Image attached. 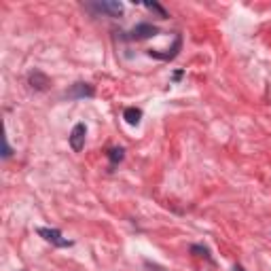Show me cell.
Wrapping results in <instances>:
<instances>
[{
    "label": "cell",
    "mask_w": 271,
    "mask_h": 271,
    "mask_svg": "<svg viewBox=\"0 0 271 271\" xmlns=\"http://www.w3.org/2000/svg\"><path fill=\"white\" fill-rule=\"evenodd\" d=\"M83 7L87 11H92L94 15H106V17H121L125 7L123 3H119V0H94V3H83Z\"/></svg>",
    "instance_id": "6da1fadb"
},
{
    "label": "cell",
    "mask_w": 271,
    "mask_h": 271,
    "mask_svg": "<svg viewBox=\"0 0 271 271\" xmlns=\"http://www.w3.org/2000/svg\"><path fill=\"white\" fill-rule=\"evenodd\" d=\"M159 32H161L159 26L150 24V22H142V24H136L129 32H121V38L123 41H146V38L157 36Z\"/></svg>",
    "instance_id": "7a4b0ae2"
},
{
    "label": "cell",
    "mask_w": 271,
    "mask_h": 271,
    "mask_svg": "<svg viewBox=\"0 0 271 271\" xmlns=\"http://www.w3.org/2000/svg\"><path fill=\"white\" fill-rule=\"evenodd\" d=\"M36 233L41 235L47 244H51V246H55V248H70V246H74L72 239L64 237L62 231L55 229V227H38Z\"/></svg>",
    "instance_id": "3957f363"
},
{
    "label": "cell",
    "mask_w": 271,
    "mask_h": 271,
    "mask_svg": "<svg viewBox=\"0 0 271 271\" xmlns=\"http://www.w3.org/2000/svg\"><path fill=\"white\" fill-rule=\"evenodd\" d=\"M180 49H183V34H176L174 38V45L167 49V51H157V49H148L146 55L153 57V59H159V62H172V59L178 57Z\"/></svg>",
    "instance_id": "277c9868"
},
{
    "label": "cell",
    "mask_w": 271,
    "mask_h": 271,
    "mask_svg": "<svg viewBox=\"0 0 271 271\" xmlns=\"http://www.w3.org/2000/svg\"><path fill=\"white\" fill-rule=\"evenodd\" d=\"M68 100H85V98H96V87L92 83H85V81H78L64 94Z\"/></svg>",
    "instance_id": "5b68a950"
},
{
    "label": "cell",
    "mask_w": 271,
    "mask_h": 271,
    "mask_svg": "<svg viewBox=\"0 0 271 271\" xmlns=\"http://www.w3.org/2000/svg\"><path fill=\"white\" fill-rule=\"evenodd\" d=\"M85 138H87V125L85 123H76L72 127V132H70V136H68L70 148H72L74 153H81V150L85 148Z\"/></svg>",
    "instance_id": "8992f818"
},
{
    "label": "cell",
    "mask_w": 271,
    "mask_h": 271,
    "mask_svg": "<svg viewBox=\"0 0 271 271\" xmlns=\"http://www.w3.org/2000/svg\"><path fill=\"white\" fill-rule=\"evenodd\" d=\"M28 85L34 89V92H47L49 85H51V78H49V74H45L43 70H30L28 72Z\"/></svg>",
    "instance_id": "52a82bcc"
},
{
    "label": "cell",
    "mask_w": 271,
    "mask_h": 271,
    "mask_svg": "<svg viewBox=\"0 0 271 271\" xmlns=\"http://www.w3.org/2000/svg\"><path fill=\"white\" fill-rule=\"evenodd\" d=\"M123 119H125V123L127 125H140V121H142V108H138V106H127L123 110Z\"/></svg>",
    "instance_id": "ba28073f"
},
{
    "label": "cell",
    "mask_w": 271,
    "mask_h": 271,
    "mask_svg": "<svg viewBox=\"0 0 271 271\" xmlns=\"http://www.w3.org/2000/svg\"><path fill=\"white\" fill-rule=\"evenodd\" d=\"M106 157H108V161H110V167H117L125 159V148L123 146H110L106 150Z\"/></svg>",
    "instance_id": "9c48e42d"
},
{
    "label": "cell",
    "mask_w": 271,
    "mask_h": 271,
    "mask_svg": "<svg viewBox=\"0 0 271 271\" xmlns=\"http://www.w3.org/2000/svg\"><path fill=\"white\" fill-rule=\"evenodd\" d=\"M191 254H195V256H199V258L208 260L210 265L216 263L214 256H212V252H210V248H208L206 244H193V246H191Z\"/></svg>",
    "instance_id": "30bf717a"
},
{
    "label": "cell",
    "mask_w": 271,
    "mask_h": 271,
    "mask_svg": "<svg viewBox=\"0 0 271 271\" xmlns=\"http://www.w3.org/2000/svg\"><path fill=\"white\" fill-rule=\"evenodd\" d=\"M142 5H144V9H146V11L155 13L159 19H167V17H169V13L165 11V9H163L161 5L157 3V0H153V3H150V0H146V3H142Z\"/></svg>",
    "instance_id": "8fae6325"
},
{
    "label": "cell",
    "mask_w": 271,
    "mask_h": 271,
    "mask_svg": "<svg viewBox=\"0 0 271 271\" xmlns=\"http://www.w3.org/2000/svg\"><path fill=\"white\" fill-rule=\"evenodd\" d=\"M13 153H15V150L11 148V144H9V140L5 138V140H3V159H5V161H7V159H11Z\"/></svg>",
    "instance_id": "7c38bea8"
},
{
    "label": "cell",
    "mask_w": 271,
    "mask_h": 271,
    "mask_svg": "<svg viewBox=\"0 0 271 271\" xmlns=\"http://www.w3.org/2000/svg\"><path fill=\"white\" fill-rule=\"evenodd\" d=\"M183 76H185V70H176V72L172 74V81L174 83H180V81H183Z\"/></svg>",
    "instance_id": "4fadbf2b"
},
{
    "label": "cell",
    "mask_w": 271,
    "mask_h": 271,
    "mask_svg": "<svg viewBox=\"0 0 271 271\" xmlns=\"http://www.w3.org/2000/svg\"><path fill=\"white\" fill-rule=\"evenodd\" d=\"M233 271H246L242 265H239V263H235V267H233Z\"/></svg>",
    "instance_id": "5bb4252c"
}]
</instances>
